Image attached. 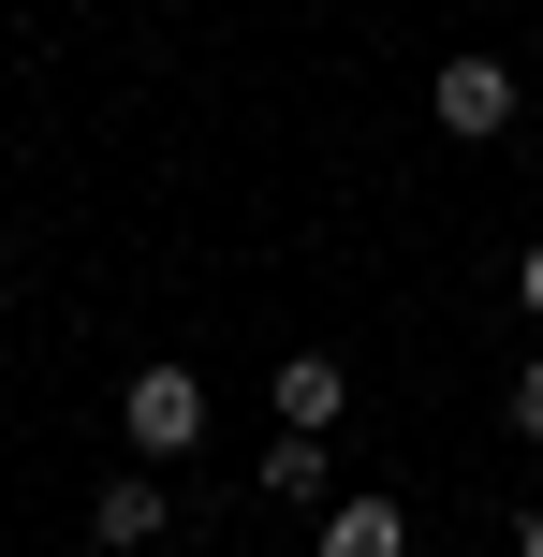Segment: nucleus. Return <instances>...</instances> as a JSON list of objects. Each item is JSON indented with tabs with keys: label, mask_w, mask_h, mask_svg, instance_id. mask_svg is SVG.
<instances>
[{
	"label": "nucleus",
	"mask_w": 543,
	"mask_h": 557,
	"mask_svg": "<svg viewBox=\"0 0 543 557\" xmlns=\"http://www.w3.org/2000/svg\"><path fill=\"white\" fill-rule=\"evenodd\" d=\"M515 103H529V88H515V59H485V45L427 74V117H441L456 147H499V133H515Z\"/></svg>",
	"instance_id": "f257e3e1"
},
{
	"label": "nucleus",
	"mask_w": 543,
	"mask_h": 557,
	"mask_svg": "<svg viewBox=\"0 0 543 557\" xmlns=\"http://www.w3.org/2000/svg\"><path fill=\"white\" fill-rule=\"evenodd\" d=\"M338 411H353V367L338 352H280V425H294V441H323Z\"/></svg>",
	"instance_id": "20e7f679"
},
{
	"label": "nucleus",
	"mask_w": 543,
	"mask_h": 557,
	"mask_svg": "<svg viewBox=\"0 0 543 557\" xmlns=\"http://www.w3.org/2000/svg\"><path fill=\"white\" fill-rule=\"evenodd\" d=\"M323 484H338V470H323V441H294V425H280V441H264V499H294V513H309Z\"/></svg>",
	"instance_id": "423d86ee"
},
{
	"label": "nucleus",
	"mask_w": 543,
	"mask_h": 557,
	"mask_svg": "<svg viewBox=\"0 0 543 557\" xmlns=\"http://www.w3.org/2000/svg\"><path fill=\"white\" fill-rule=\"evenodd\" d=\"M309 557H411V513L382 499V484H353V499H323V543Z\"/></svg>",
	"instance_id": "7ed1b4c3"
},
{
	"label": "nucleus",
	"mask_w": 543,
	"mask_h": 557,
	"mask_svg": "<svg viewBox=\"0 0 543 557\" xmlns=\"http://www.w3.org/2000/svg\"><path fill=\"white\" fill-rule=\"evenodd\" d=\"M162 529H176V499H162L147 470H118L103 499H88V543H103V557H118V543H162Z\"/></svg>",
	"instance_id": "39448f33"
},
{
	"label": "nucleus",
	"mask_w": 543,
	"mask_h": 557,
	"mask_svg": "<svg viewBox=\"0 0 543 557\" xmlns=\"http://www.w3.org/2000/svg\"><path fill=\"white\" fill-rule=\"evenodd\" d=\"M515 308H529V323H543V250H529V264H515Z\"/></svg>",
	"instance_id": "6e6552de"
},
{
	"label": "nucleus",
	"mask_w": 543,
	"mask_h": 557,
	"mask_svg": "<svg viewBox=\"0 0 543 557\" xmlns=\"http://www.w3.org/2000/svg\"><path fill=\"white\" fill-rule=\"evenodd\" d=\"M499 411H515V441H543V367H515V396H499Z\"/></svg>",
	"instance_id": "0eeeda50"
},
{
	"label": "nucleus",
	"mask_w": 543,
	"mask_h": 557,
	"mask_svg": "<svg viewBox=\"0 0 543 557\" xmlns=\"http://www.w3.org/2000/svg\"><path fill=\"white\" fill-rule=\"evenodd\" d=\"M515 557H543V499H529V513H515Z\"/></svg>",
	"instance_id": "1a4fd4ad"
},
{
	"label": "nucleus",
	"mask_w": 543,
	"mask_h": 557,
	"mask_svg": "<svg viewBox=\"0 0 543 557\" xmlns=\"http://www.w3.org/2000/svg\"><path fill=\"white\" fill-rule=\"evenodd\" d=\"M118 441L133 455H192L206 441V382L192 367H133V382H118Z\"/></svg>",
	"instance_id": "f03ea898"
}]
</instances>
